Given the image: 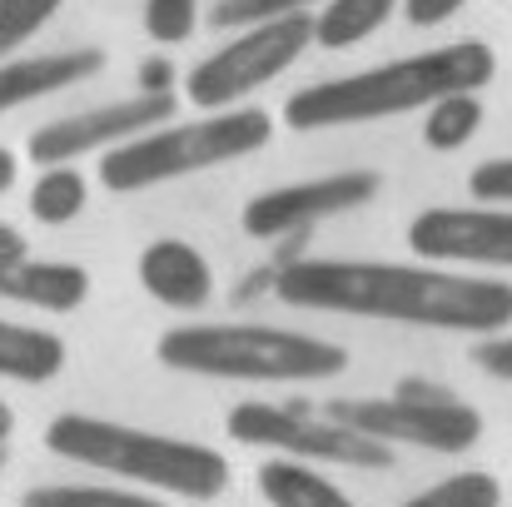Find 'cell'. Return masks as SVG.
I'll use <instances>...</instances> for the list:
<instances>
[{
    "label": "cell",
    "mask_w": 512,
    "mask_h": 507,
    "mask_svg": "<svg viewBox=\"0 0 512 507\" xmlns=\"http://www.w3.org/2000/svg\"><path fill=\"white\" fill-rule=\"evenodd\" d=\"M274 294L294 309L413 324L443 334H503L512 324V284L493 274H453L443 264L383 259H294L274 274Z\"/></svg>",
    "instance_id": "obj_1"
},
{
    "label": "cell",
    "mask_w": 512,
    "mask_h": 507,
    "mask_svg": "<svg viewBox=\"0 0 512 507\" xmlns=\"http://www.w3.org/2000/svg\"><path fill=\"white\" fill-rule=\"evenodd\" d=\"M498 75V55L483 40H453L423 55H403L358 75L304 85L284 100L289 130H339V125H373L413 110H433L448 95H478Z\"/></svg>",
    "instance_id": "obj_2"
},
{
    "label": "cell",
    "mask_w": 512,
    "mask_h": 507,
    "mask_svg": "<svg viewBox=\"0 0 512 507\" xmlns=\"http://www.w3.org/2000/svg\"><path fill=\"white\" fill-rule=\"evenodd\" d=\"M45 448L65 463L110 473L125 488L184 498V503H214L229 488V458L209 443L150 433L135 423L95 418V413H60L45 428Z\"/></svg>",
    "instance_id": "obj_3"
},
{
    "label": "cell",
    "mask_w": 512,
    "mask_h": 507,
    "mask_svg": "<svg viewBox=\"0 0 512 507\" xmlns=\"http://www.w3.org/2000/svg\"><path fill=\"white\" fill-rule=\"evenodd\" d=\"M160 363L229 383H324L348 368L339 343L274 324H179L155 343Z\"/></svg>",
    "instance_id": "obj_4"
},
{
    "label": "cell",
    "mask_w": 512,
    "mask_h": 507,
    "mask_svg": "<svg viewBox=\"0 0 512 507\" xmlns=\"http://www.w3.org/2000/svg\"><path fill=\"white\" fill-rule=\"evenodd\" d=\"M269 140H274V115L259 110V105L199 115V120H184V125H160V130L110 150L100 160V184L110 194H140V189L170 184L184 174H204V169L249 160Z\"/></svg>",
    "instance_id": "obj_5"
},
{
    "label": "cell",
    "mask_w": 512,
    "mask_h": 507,
    "mask_svg": "<svg viewBox=\"0 0 512 507\" xmlns=\"http://www.w3.org/2000/svg\"><path fill=\"white\" fill-rule=\"evenodd\" d=\"M309 45H314V15H289V20H269V25H249V30H239L229 45H219L214 55H204L184 75V100L194 110H209V115L239 110L244 95H254L274 75H284Z\"/></svg>",
    "instance_id": "obj_6"
},
{
    "label": "cell",
    "mask_w": 512,
    "mask_h": 507,
    "mask_svg": "<svg viewBox=\"0 0 512 507\" xmlns=\"http://www.w3.org/2000/svg\"><path fill=\"white\" fill-rule=\"evenodd\" d=\"M334 423L383 443V448H423V453H468L483 438V413L453 393H388V398H343L329 413Z\"/></svg>",
    "instance_id": "obj_7"
},
{
    "label": "cell",
    "mask_w": 512,
    "mask_h": 507,
    "mask_svg": "<svg viewBox=\"0 0 512 507\" xmlns=\"http://www.w3.org/2000/svg\"><path fill=\"white\" fill-rule=\"evenodd\" d=\"M224 428L234 443L274 448L279 458L314 463V468L334 463V468H358V473H383L393 463V448L343 428L334 418H309V413L274 408V403H239V408H229Z\"/></svg>",
    "instance_id": "obj_8"
},
{
    "label": "cell",
    "mask_w": 512,
    "mask_h": 507,
    "mask_svg": "<svg viewBox=\"0 0 512 507\" xmlns=\"http://www.w3.org/2000/svg\"><path fill=\"white\" fill-rule=\"evenodd\" d=\"M174 115V95H155V90H140V95H125V100H110V105H95V110H80V115H65V120H50L30 135L25 155L40 169L55 165H75L80 155H110L160 125H170Z\"/></svg>",
    "instance_id": "obj_9"
},
{
    "label": "cell",
    "mask_w": 512,
    "mask_h": 507,
    "mask_svg": "<svg viewBox=\"0 0 512 507\" xmlns=\"http://www.w3.org/2000/svg\"><path fill=\"white\" fill-rule=\"evenodd\" d=\"M383 189L378 169H339V174H319V179H299V184H279L264 189L244 204L239 224L249 239H289L304 234L334 214H348L358 204H368Z\"/></svg>",
    "instance_id": "obj_10"
},
{
    "label": "cell",
    "mask_w": 512,
    "mask_h": 507,
    "mask_svg": "<svg viewBox=\"0 0 512 507\" xmlns=\"http://www.w3.org/2000/svg\"><path fill=\"white\" fill-rule=\"evenodd\" d=\"M408 249L423 264H473V269H512V204H473V209H423L408 224Z\"/></svg>",
    "instance_id": "obj_11"
},
{
    "label": "cell",
    "mask_w": 512,
    "mask_h": 507,
    "mask_svg": "<svg viewBox=\"0 0 512 507\" xmlns=\"http://www.w3.org/2000/svg\"><path fill=\"white\" fill-rule=\"evenodd\" d=\"M140 284L150 299H160L165 309H179V314H194L214 299V269L184 239H155L140 249Z\"/></svg>",
    "instance_id": "obj_12"
},
{
    "label": "cell",
    "mask_w": 512,
    "mask_h": 507,
    "mask_svg": "<svg viewBox=\"0 0 512 507\" xmlns=\"http://www.w3.org/2000/svg\"><path fill=\"white\" fill-rule=\"evenodd\" d=\"M105 70V50H55V55H20V60H0V115L20 110L30 100L60 95L90 75Z\"/></svg>",
    "instance_id": "obj_13"
},
{
    "label": "cell",
    "mask_w": 512,
    "mask_h": 507,
    "mask_svg": "<svg viewBox=\"0 0 512 507\" xmlns=\"http://www.w3.org/2000/svg\"><path fill=\"white\" fill-rule=\"evenodd\" d=\"M0 299L45 314H70L90 299V274L65 259H0Z\"/></svg>",
    "instance_id": "obj_14"
},
{
    "label": "cell",
    "mask_w": 512,
    "mask_h": 507,
    "mask_svg": "<svg viewBox=\"0 0 512 507\" xmlns=\"http://www.w3.org/2000/svg\"><path fill=\"white\" fill-rule=\"evenodd\" d=\"M259 498L269 507H358L329 473L294 458H269L259 468Z\"/></svg>",
    "instance_id": "obj_15"
},
{
    "label": "cell",
    "mask_w": 512,
    "mask_h": 507,
    "mask_svg": "<svg viewBox=\"0 0 512 507\" xmlns=\"http://www.w3.org/2000/svg\"><path fill=\"white\" fill-rule=\"evenodd\" d=\"M65 368V343L50 329L0 319V378L15 383H50Z\"/></svg>",
    "instance_id": "obj_16"
},
{
    "label": "cell",
    "mask_w": 512,
    "mask_h": 507,
    "mask_svg": "<svg viewBox=\"0 0 512 507\" xmlns=\"http://www.w3.org/2000/svg\"><path fill=\"white\" fill-rule=\"evenodd\" d=\"M393 10L398 0H324V10L314 15V40L324 50H348L373 30H383Z\"/></svg>",
    "instance_id": "obj_17"
},
{
    "label": "cell",
    "mask_w": 512,
    "mask_h": 507,
    "mask_svg": "<svg viewBox=\"0 0 512 507\" xmlns=\"http://www.w3.org/2000/svg\"><path fill=\"white\" fill-rule=\"evenodd\" d=\"M20 507H165V498L120 483H45L30 488Z\"/></svg>",
    "instance_id": "obj_18"
},
{
    "label": "cell",
    "mask_w": 512,
    "mask_h": 507,
    "mask_svg": "<svg viewBox=\"0 0 512 507\" xmlns=\"http://www.w3.org/2000/svg\"><path fill=\"white\" fill-rule=\"evenodd\" d=\"M478 130H483V100L478 95H448L433 110H423V145L438 150V155L463 150Z\"/></svg>",
    "instance_id": "obj_19"
},
{
    "label": "cell",
    "mask_w": 512,
    "mask_h": 507,
    "mask_svg": "<svg viewBox=\"0 0 512 507\" xmlns=\"http://www.w3.org/2000/svg\"><path fill=\"white\" fill-rule=\"evenodd\" d=\"M85 199H90L85 174L75 165H55L35 179V189H30V214H35L40 224H70V219H80Z\"/></svg>",
    "instance_id": "obj_20"
},
{
    "label": "cell",
    "mask_w": 512,
    "mask_h": 507,
    "mask_svg": "<svg viewBox=\"0 0 512 507\" xmlns=\"http://www.w3.org/2000/svg\"><path fill=\"white\" fill-rule=\"evenodd\" d=\"M398 507H503V483L493 473H453Z\"/></svg>",
    "instance_id": "obj_21"
},
{
    "label": "cell",
    "mask_w": 512,
    "mask_h": 507,
    "mask_svg": "<svg viewBox=\"0 0 512 507\" xmlns=\"http://www.w3.org/2000/svg\"><path fill=\"white\" fill-rule=\"evenodd\" d=\"M309 5H319V0H219L214 5V25L219 30H249V25H269V20H289V15H304Z\"/></svg>",
    "instance_id": "obj_22"
},
{
    "label": "cell",
    "mask_w": 512,
    "mask_h": 507,
    "mask_svg": "<svg viewBox=\"0 0 512 507\" xmlns=\"http://www.w3.org/2000/svg\"><path fill=\"white\" fill-rule=\"evenodd\" d=\"M65 0H0V55H15Z\"/></svg>",
    "instance_id": "obj_23"
},
{
    "label": "cell",
    "mask_w": 512,
    "mask_h": 507,
    "mask_svg": "<svg viewBox=\"0 0 512 507\" xmlns=\"http://www.w3.org/2000/svg\"><path fill=\"white\" fill-rule=\"evenodd\" d=\"M199 25V0H145V35L160 45L189 40Z\"/></svg>",
    "instance_id": "obj_24"
},
{
    "label": "cell",
    "mask_w": 512,
    "mask_h": 507,
    "mask_svg": "<svg viewBox=\"0 0 512 507\" xmlns=\"http://www.w3.org/2000/svg\"><path fill=\"white\" fill-rule=\"evenodd\" d=\"M468 189H473L483 204H512V155L478 165L473 179H468Z\"/></svg>",
    "instance_id": "obj_25"
},
{
    "label": "cell",
    "mask_w": 512,
    "mask_h": 507,
    "mask_svg": "<svg viewBox=\"0 0 512 507\" xmlns=\"http://www.w3.org/2000/svg\"><path fill=\"white\" fill-rule=\"evenodd\" d=\"M473 358H478V368H483V373H493V378L512 383V334H488V338H478Z\"/></svg>",
    "instance_id": "obj_26"
},
{
    "label": "cell",
    "mask_w": 512,
    "mask_h": 507,
    "mask_svg": "<svg viewBox=\"0 0 512 507\" xmlns=\"http://www.w3.org/2000/svg\"><path fill=\"white\" fill-rule=\"evenodd\" d=\"M463 5H468V0H403V15H408V25L428 30V25H443V20H453Z\"/></svg>",
    "instance_id": "obj_27"
},
{
    "label": "cell",
    "mask_w": 512,
    "mask_h": 507,
    "mask_svg": "<svg viewBox=\"0 0 512 507\" xmlns=\"http://www.w3.org/2000/svg\"><path fill=\"white\" fill-rule=\"evenodd\" d=\"M0 259H25V239H20L5 219H0Z\"/></svg>",
    "instance_id": "obj_28"
},
{
    "label": "cell",
    "mask_w": 512,
    "mask_h": 507,
    "mask_svg": "<svg viewBox=\"0 0 512 507\" xmlns=\"http://www.w3.org/2000/svg\"><path fill=\"white\" fill-rule=\"evenodd\" d=\"M10 184H15V155H10V150L0 145V194H5Z\"/></svg>",
    "instance_id": "obj_29"
},
{
    "label": "cell",
    "mask_w": 512,
    "mask_h": 507,
    "mask_svg": "<svg viewBox=\"0 0 512 507\" xmlns=\"http://www.w3.org/2000/svg\"><path fill=\"white\" fill-rule=\"evenodd\" d=\"M10 433H15V413L0 403V448H5V438H10Z\"/></svg>",
    "instance_id": "obj_30"
},
{
    "label": "cell",
    "mask_w": 512,
    "mask_h": 507,
    "mask_svg": "<svg viewBox=\"0 0 512 507\" xmlns=\"http://www.w3.org/2000/svg\"><path fill=\"white\" fill-rule=\"evenodd\" d=\"M0 468H5V448H0Z\"/></svg>",
    "instance_id": "obj_31"
}]
</instances>
